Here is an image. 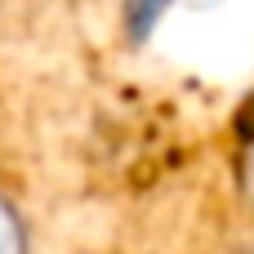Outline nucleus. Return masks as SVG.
<instances>
[{
    "label": "nucleus",
    "mask_w": 254,
    "mask_h": 254,
    "mask_svg": "<svg viewBox=\"0 0 254 254\" xmlns=\"http://www.w3.org/2000/svg\"><path fill=\"white\" fill-rule=\"evenodd\" d=\"M0 254H31V228L4 192H0Z\"/></svg>",
    "instance_id": "obj_1"
},
{
    "label": "nucleus",
    "mask_w": 254,
    "mask_h": 254,
    "mask_svg": "<svg viewBox=\"0 0 254 254\" xmlns=\"http://www.w3.org/2000/svg\"><path fill=\"white\" fill-rule=\"evenodd\" d=\"M237 196H241L246 214L254 219V134L241 143V152H237Z\"/></svg>",
    "instance_id": "obj_2"
},
{
    "label": "nucleus",
    "mask_w": 254,
    "mask_h": 254,
    "mask_svg": "<svg viewBox=\"0 0 254 254\" xmlns=\"http://www.w3.org/2000/svg\"><path fill=\"white\" fill-rule=\"evenodd\" d=\"M232 254H254V232H250V237H246V241H241V246H237Z\"/></svg>",
    "instance_id": "obj_3"
}]
</instances>
